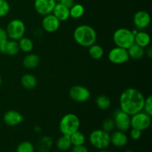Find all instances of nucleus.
<instances>
[{"label": "nucleus", "instance_id": "2f4dec72", "mask_svg": "<svg viewBox=\"0 0 152 152\" xmlns=\"http://www.w3.org/2000/svg\"><path fill=\"white\" fill-rule=\"evenodd\" d=\"M142 110H144V112L149 114L150 116L152 115V96L151 95L148 96V97L145 98Z\"/></svg>", "mask_w": 152, "mask_h": 152}, {"label": "nucleus", "instance_id": "ddd939ff", "mask_svg": "<svg viewBox=\"0 0 152 152\" xmlns=\"http://www.w3.org/2000/svg\"><path fill=\"white\" fill-rule=\"evenodd\" d=\"M133 22L138 29L144 30L151 23V16L148 12L145 10H139L134 15Z\"/></svg>", "mask_w": 152, "mask_h": 152}, {"label": "nucleus", "instance_id": "f257e3e1", "mask_svg": "<svg viewBox=\"0 0 152 152\" xmlns=\"http://www.w3.org/2000/svg\"><path fill=\"white\" fill-rule=\"evenodd\" d=\"M145 97L139 90L129 88L122 92L120 96V109L132 116L142 111Z\"/></svg>", "mask_w": 152, "mask_h": 152}, {"label": "nucleus", "instance_id": "2eb2a0df", "mask_svg": "<svg viewBox=\"0 0 152 152\" xmlns=\"http://www.w3.org/2000/svg\"><path fill=\"white\" fill-rule=\"evenodd\" d=\"M110 140L111 143L117 148L126 146L129 141V138L126 133L119 130L115 131L110 135Z\"/></svg>", "mask_w": 152, "mask_h": 152}, {"label": "nucleus", "instance_id": "72a5a7b5", "mask_svg": "<svg viewBox=\"0 0 152 152\" xmlns=\"http://www.w3.org/2000/svg\"><path fill=\"white\" fill-rule=\"evenodd\" d=\"M71 152H88V149L84 145L73 146Z\"/></svg>", "mask_w": 152, "mask_h": 152}, {"label": "nucleus", "instance_id": "79ce46f5", "mask_svg": "<svg viewBox=\"0 0 152 152\" xmlns=\"http://www.w3.org/2000/svg\"><path fill=\"white\" fill-rule=\"evenodd\" d=\"M56 1H59V0H56Z\"/></svg>", "mask_w": 152, "mask_h": 152}, {"label": "nucleus", "instance_id": "a211bd4d", "mask_svg": "<svg viewBox=\"0 0 152 152\" xmlns=\"http://www.w3.org/2000/svg\"><path fill=\"white\" fill-rule=\"evenodd\" d=\"M40 62L39 56L35 53H29L25 56L22 61L24 67L28 69H34L37 68Z\"/></svg>", "mask_w": 152, "mask_h": 152}, {"label": "nucleus", "instance_id": "f03ea898", "mask_svg": "<svg viewBox=\"0 0 152 152\" xmlns=\"http://www.w3.org/2000/svg\"><path fill=\"white\" fill-rule=\"evenodd\" d=\"M74 39L82 47L89 48L96 42V32L94 28L88 25L77 26L74 31Z\"/></svg>", "mask_w": 152, "mask_h": 152}, {"label": "nucleus", "instance_id": "4c0bfd02", "mask_svg": "<svg viewBox=\"0 0 152 152\" xmlns=\"http://www.w3.org/2000/svg\"><path fill=\"white\" fill-rule=\"evenodd\" d=\"M147 54H148V56H149V57H151V56H152V49H151V48H148L147 49Z\"/></svg>", "mask_w": 152, "mask_h": 152}, {"label": "nucleus", "instance_id": "b1692460", "mask_svg": "<svg viewBox=\"0 0 152 152\" xmlns=\"http://www.w3.org/2000/svg\"><path fill=\"white\" fill-rule=\"evenodd\" d=\"M88 53L92 59L98 60V59H100L103 56L104 50L102 48V46L94 43V44L89 47Z\"/></svg>", "mask_w": 152, "mask_h": 152}, {"label": "nucleus", "instance_id": "7ed1b4c3", "mask_svg": "<svg viewBox=\"0 0 152 152\" xmlns=\"http://www.w3.org/2000/svg\"><path fill=\"white\" fill-rule=\"evenodd\" d=\"M80 127V120L76 114L69 113L62 117L59 121V129L62 135L71 136L77 132Z\"/></svg>", "mask_w": 152, "mask_h": 152}, {"label": "nucleus", "instance_id": "473e14b6", "mask_svg": "<svg viewBox=\"0 0 152 152\" xmlns=\"http://www.w3.org/2000/svg\"><path fill=\"white\" fill-rule=\"evenodd\" d=\"M130 137L134 140H138L142 137V132L137 129H132L130 132Z\"/></svg>", "mask_w": 152, "mask_h": 152}, {"label": "nucleus", "instance_id": "9b49d317", "mask_svg": "<svg viewBox=\"0 0 152 152\" xmlns=\"http://www.w3.org/2000/svg\"><path fill=\"white\" fill-rule=\"evenodd\" d=\"M56 4V0H35L34 7L37 13L42 16H45L52 13Z\"/></svg>", "mask_w": 152, "mask_h": 152}, {"label": "nucleus", "instance_id": "c756f323", "mask_svg": "<svg viewBox=\"0 0 152 152\" xmlns=\"http://www.w3.org/2000/svg\"><path fill=\"white\" fill-rule=\"evenodd\" d=\"M102 130H104L106 132H108V133L113 132L114 129H115V124H114V120L111 118L105 119L103 121V123H102Z\"/></svg>", "mask_w": 152, "mask_h": 152}, {"label": "nucleus", "instance_id": "0eeeda50", "mask_svg": "<svg viewBox=\"0 0 152 152\" xmlns=\"http://www.w3.org/2000/svg\"><path fill=\"white\" fill-rule=\"evenodd\" d=\"M151 116L144 111H140L131 116V127L143 132L151 126Z\"/></svg>", "mask_w": 152, "mask_h": 152}, {"label": "nucleus", "instance_id": "39448f33", "mask_svg": "<svg viewBox=\"0 0 152 152\" xmlns=\"http://www.w3.org/2000/svg\"><path fill=\"white\" fill-rule=\"evenodd\" d=\"M89 142L91 145L99 150L106 149L111 144L110 134L102 129H96L89 135Z\"/></svg>", "mask_w": 152, "mask_h": 152}, {"label": "nucleus", "instance_id": "393cba45", "mask_svg": "<svg viewBox=\"0 0 152 152\" xmlns=\"http://www.w3.org/2000/svg\"><path fill=\"white\" fill-rule=\"evenodd\" d=\"M69 10L70 17L75 19L81 18L85 13V7L81 4H74Z\"/></svg>", "mask_w": 152, "mask_h": 152}, {"label": "nucleus", "instance_id": "aec40b11", "mask_svg": "<svg viewBox=\"0 0 152 152\" xmlns=\"http://www.w3.org/2000/svg\"><path fill=\"white\" fill-rule=\"evenodd\" d=\"M53 146V140L48 136L41 137L37 142V150L39 152H48Z\"/></svg>", "mask_w": 152, "mask_h": 152}, {"label": "nucleus", "instance_id": "7c9ffc66", "mask_svg": "<svg viewBox=\"0 0 152 152\" xmlns=\"http://www.w3.org/2000/svg\"><path fill=\"white\" fill-rule=\"evenodd\" d=\"M10 4L6 0H0V17L7 16L10 12Z\"/></svg>", "mask_w": 152, "mask_h": 152}, {"label": "nucleus", "instance_id": "5701e85b", "mask_svg": "<svg viewBox=\"0 0 152 152\" xmlns=\"http://www.w3.org/2000/svg\"><path fill=\"white\" fill-rule=\"evenodd\" d=\"M19 49L24 53H30L34 49V42L32 40L28 37H22L18 40Z\"/></svg>", "mask_w": 152, "mask_h": 152}, {"label": "nucleus", "instance_id": "423d86ee", "mask_svg": "<svg viewBox=\"0 0 152 152\" xmlns=\"http://www.w3.org/2000/svg\"><path fill=\"white\" fill-rule=\"evenodd\" d=\"M5 31L8 39L18 41L25 35V25L20 19H13L7 24Z\"/></svg>", "mask_w": 152, "mask_h": 152}, {"label": "nucleus", "instance_id": "cd10ccee", "mask_svg": "<svg viewBox=\"0 0 152 152\" xmlns=\"http://www.w3.org/2000/svg\"><path fill=\"white\" fill-rule=\"evenodd\" d=\"M70 139H71V144L73 146L84 145V143L86 142V136L84 135V134L82 133L79 130L73 133L70 136Z\"/></svg>", "mask_w": 152, "mask_h": 152}, {"label": "nucleus", "instance_id": "f3484780", "mask_svg": "<svg viewBox=\"0 0 152 152\" xmlns=\"http://www.w3.org/2000/svg\"><path fill=\"white\" fill-rule=\"evenodd\" d=\"M151 42V37L147 32L143 31H137L134 34V43L140 47L147 48Z\"/></svg>", "mask_w": 152, "mask_h": 152}, {"label": "nucleus", "instance_id": "20e7f679", "mask_svg": "<svg viewBox=\"0 0 152 152\" xmlns=\"http://www.w3.org/2000/svg\"><path fill=\"white\" fill-rule=\"evenodd\" d=\"M113 41L117 47L129 49L134 44V34L126 28H118L113 34Z\"/></svg>", "mask_w": 152, "mask_h": 152}, {"label": "nucleus", "instance_id": "4be33fe9", "mask_svg": "<svg viewBox=\"0 0 152 152\" xmlns=\"http://www.w3.org/2000/svg\"><path fill=\"white\" fill-rule=\"evenodd\" d=\"M56 146L57 149L61 151H66L69 150L72 146L70 136L62 135V137H60L56 141Z\"/></svg>", "mask_w": 152, "mask_h": 152}, {"label": "nucleus", "instance_id": "e433bc0d", "mask_svg": "<svg viewBox=\"0 0 152 152\" xmlns=\"http://www.w3.org/2000/svg\"><path fill=\"white\" fill-rule=\"evenodd\" d=\"M7 41H8V39L6 40V41H3L0 42V53H5V49Z\"/></svg>", "mask_w": 152, "mask_h": 152}, {"label": "nucleus", "instance_id": "f704fd0d", "mask_svg": "<svg viewBox=\"0 0 152 152\" xmlns=\"http://www.w3.org/2000/svg\"><path fill=\"white\" fill-rule=\"evenodd\" d=\"M59 3H60L62 5L65 6V7L69 9L75 4L74 0H59Z\"/></svg>", "mask_w": 152, "mask_h": 152}, {"label": "nucleus", "instance_id": "6e6552de", "mask_svg": "<svg viewBox=\"0 0 152 152\" xmlns=\"http://www.w3.org/2000/svg\"><path fill=\"white\" fill-rule=\"evenodd\" d=\"M114 122L117 130L126 132L131 128V116L119 109L114 114Z\"/></svg>", "mask_w": 152, "mask_h": 152}, {"label": "nucleus", "instance_id": "f8f14e48", "mask_svg": "<svg viewBox=\"0 0 152 152\" xmlns=\"http://www.w3.org/2000/svg\"><path fill=\"white\" fill-rule=\"evenodd\" d=\"M60 22L53 13H50L44 16L42 21V26L46 32L54 33L59 28Z\"/></svg>", "mask_w": 152, "mask_h": 152}, {"label": "nucleus", "instance_id": "bb28decb", "mask_svg": "<svg viewBox=\"0 0 152 152\" xmlns=\"http://www.w3.org/2000/svg\"><path fill=\"white\" fill-rule=\"evenodd\" d=\"M96 105L99 109L107 110L111 107V101L108 96H105V95H100L96 97Z\"/></svg>", "mask_w": 152, "mask_h": 152}, {"label": "nucleus", "instance_id": "9d476101", "mask_svg": "<svg viewBox=\"0 0 152 152\" xmlns=\"http://www.w3.org/2000/svg\"><path fill=\"white\" fill-rule=\"evenodd\" d=\"M69 95L73 100L78 102H85L91 96L90 91L83 86H74L69 91Z\"/></svg>", "mask_w": 152, "mask_h": 152}, {"label": "nucleus", "instance_id": "4468645a", "mask_svg": "<svg viewBox=\"0 0 152 152\" xmlns=\"http://www.w3.org/2000/svg\"><path fill=\"white\" fill-rule=\"evenodd\" d=\"M4 123L8 126H16L22 123L24 117L21 113L15 110H9L3 116Z\"/></svg>", "mask_w": 152, "mask_h": 152}, {"label": "nucleus", "instance_id": "dca6fc26", "mask_svg": "<svg viewBox=\"0 0 152 152\" xmlns=\"http://www.w3.org/2000/svg\"><path fill=\"white\" fill-rule=\"evenodd\" d=\"M52 13L60 22H65V21H67L70 18L69 8L62 5V4L59 2H56Z\"/></svg>", "mask_w": 152, "mask_h": 152}, {"label": "nucleus", "instance_id": "a878e982", "mask_svg": "<svg viewBox=\"0 0 152 152\" xmlns=\"http://www.w3.org/2000/svg\"><path fill=\"white\" fill-rule=\"evenodd\" d=\"M19 50H20V49H19L18 41L11 39L7 41L5 49L6 54L9 55V56H15L19 53Z\"/></svg>", "mask_w": 152, "mask_h": 152}, {"label": "nucleus", "instance_id": "1a4fd4ad", "mask_svg": "<svg viewBox=\"0 0 152 152\" xmlns=\"http://www.w3.org/2000/svg\"><path fill=\"white\" fill-rule=\"evenodd\" d=\"M108 60L113 64L120 65L128 62L129 59V56L127 49L116 46L110 50L108 54Z\"/></svg>", "mask_w": 152, "mask_h": 152}, {"label": "nucleus", "instance_id": "6ab92c4d", "mask_svg": "<svg viewBox=\"0 0 152 152\" xmlns=\"http://www.w3.org/2000/svg\"><path fill=\"white\" fill-rule=\"evenodd\" d=\"M21 84L27 90H32L37 86V80L33 74H25L21 78Z\"/></svg>", "mask_w": 152, "mask_h": 152}, {"label": "nucleus", "instance_id": "c9c22d12", "mask_svg": "<svg viewBox=\"0 0 152 152\" xmlns=\"http://www.w3.org/2000/svg\"><path fill=\"white\" fill-rule=\"evenodd\" d=\"M7 39H8V37H7L5 29L0 27V42L3 41H6Z\"/></svg>", "mask_w": 152, "mask_h": 152}, {"label": "nucleus", "instance_id": "412c9836", "mask_svg": "<svg viewBox=\"0 0 152 152\" xmlns=\"http://www.w3.org/2000/svg\"><path fill=\"white\" fill-rule=\"evenodd\" d=\"M127 50L129 58H132L135 60L142 59L145 54V50H144L143 48L137 45L135 43L132 45L129 49H127Z\"/></svg>", "mask_w": 152, "mask_h": 152}, {"label": "nucleus", "instance_id": "c85d7f7f", "mask_svg": "<svg viewBox=\"0 0 152 152\" xmlns=\"http://www.w3.org/2000/svg\"><path fill=\"white\" fill-rule=\"evenodd\" d=\"M16 152H35V147L29 141H23L16 147Z\"/></svg>", "mask_w": 152, "mask_h": 152}, {"label": "nucleus", "instance_id": "a19ab883", "mask_svg": "<svg viewBox=\"0 0 152 152\" xmlns=\"http://www.w3.org/2000/svg\"><path fill=\"white\" fill-rule=\"evenodd\" d=\"M1 83H2V80H1V75H0V87H1Z\"/></svg>", "mask_w": 152, "mask_h": 152}, {"label": "nucleus", "instance_id": "ea45409f", "mask_svg": "<svg viewBox=\"0 0 152 152\" xmlns=\"http://www.w3.org/2000/svg\"><path fill=\"white\" fill-rule=\"evenodd\" d=\"M98 152H111V151H107V150H105V149H103V150H99V151H98Z\"/></svg>", "mask_w": 152, "mask_h": 152}, {"label": "nucleus", "instance_id": "58836bf2", "mask_svg": "<svg viewBox=\"0 0 152 152\" xmlns=\"http://www.w3.org/2000/svg\"><path fill=\"white\" fill-rule=\"evenodd\" d=\"M34 131H35L37 133H41V128L39 127V126H36L34 128Z\"/></svg>", "mask_w": 152, "mask_h": 152}]
</instances>
